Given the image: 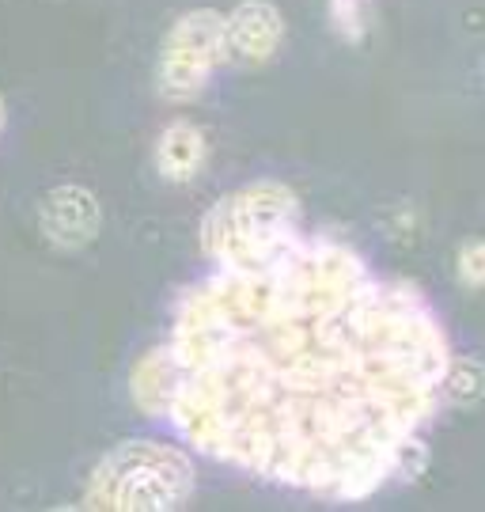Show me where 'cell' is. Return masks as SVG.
<instances>
[{"instance_id":"obj_1","label":"cell","mask_w":485,"mask_h":512,"mask_svg":"<svg viewBox=\"0 0 485 512\" xmlns=\"http://www.w3.org/2000/svg\"><path fill=\"white\" fill-rule=\"evenodd\" d=\"M163 418L190 448L326 501H364L421 463L451 380L440 315L334 236L213 266L175 304Z\"/></svg>"},{"instance_id":"obj_2","label":"cell","mask_w":485,"mask_h":512,"mask_svg":"<svg viewBox=\"0 0 485 512\" xmlns=\"http://www.w3.org/2000/svg\"><path fill=\"white\" fill-rule=\"evenodd\" d=\"M300 232V198L285 183L258 179L224 194L205 213L201 251L213 266H247L277 255Z\"/></svg>"},{"instance_id":"obj_3","label":"cell","mask_w":485,"mask_h":512,"mask_svg":"<svg viewBox=\"0 0 485 512\" xmlns=\"http://www.w3.org/2000/svg\"><path fill=\"white\" fill-rule=\"evenodd\" d=\"M194 494V463L156 440H129L99 459L84 505L103 512H167Z\"/></svg>"},{"instance_id":"obj_4","label":"cell","mask_w":485,"mask_h":512,"mask_svg":"<svg viewBox=\"0 0 485 512\" xmlns=\"http://www.w3.org/2000/svg\"><path fill=\"white\" fill-rule=\"evenodd\" d=\"M228 61L224 54V16L194 8L167 31L156 65V88L167 103H190L205 92L213 73Z\"/></svg>"},{"instance_id":"obj_5","label":"cell","mask_w":485,"mask_h":512,"mask_svg":"<svg viewBox=\"0 0 485 512\" xmlns=\"http://www.w3.org/2000/svg\"><path fill=\"white\" fill-rule=\"evenodd\" d=\"M285 42V16L270 0H243L224 16V54L243 65L270 61Z\"/></svg>"},{"instance_id":"obj_6","label":"cell","mask_w":485,"mask_h":512,"mask_svg":"<svg viewBox=\"0 0 485 512\" xmlns=\"http://www.w3.org/2000/svg\"><path fill=\"white\" fill-rule=\"evenodd\" d=\"M38 220H42V232L50 243L76 251L99 236V202L84 186H57L46 194Z\"/></svg>"},{"instance_id":"obj_7","label":"cell","mask_w":485,"mask_h":512,"mask_svg":"<svg viewBox=\"0 0 485 512\" xmlns=\"http://www.w3.org/2000/svg\"><path fill=\"white\" fill-rule=\"evenodd\" d=\"M205 156H209V145L194 122L175 118L163 126L160 141H156V167L167 183H190L205 167Z\"/></svg>"},{"instance_id":"obj_8","label":"cell","mask_w":485,"mask_h":512,"mask_svg":"<svg viewBox=\"0 0 485 512\" xmlns=\"http://www.w3.org/2000/svg\"><path fill=\"white\" fill-rule=\"evenodd\" d=\"M129 391H133V403L141 406L148 418H163L167 414V399H171V361H167V349H152L144 353L133 376H129Z\"/></svg>"},{"instance_id":"obj_9","label":"cell","mask_w":485,"mask_h":512,"mask_svg":"<svg viewBox=\"0 0 485 512\" xmlns=\"http://www.w3.org/2000/svg\"><path fill=\"white\" fill-rule=\"evenodd\" d=\"M330 19H334V31L345 38L364 35V4L360 0H330Z\"/></svg>"},{"instance_id":"obj_10","label":"cell","mask_w":485,"mask_h":512,"mask_svg":"<svg viewBox=\"0 0 485 512\" xmlns=\"http://www.w3.org/2000/svg\"><path fill=\"white\" fill-rule=\"evenodd\" d=\"M459 270L467 277L470 289H482V239H467L459 251Z\"/></svg>"},{"instance_id":"obj_11","label":"cell","mask_w":485,"mask_h":512,"mask_svg":"<svg viewBox=\"0 0 485 512\" xmlns=\"http://www.w3.org/2000/svg\"><path fill=\"white\" fill-rule=\"evenodd\" d=\"M4 126H8V103L0 99V133H4Z\"/></svg>"}]
</instances>
